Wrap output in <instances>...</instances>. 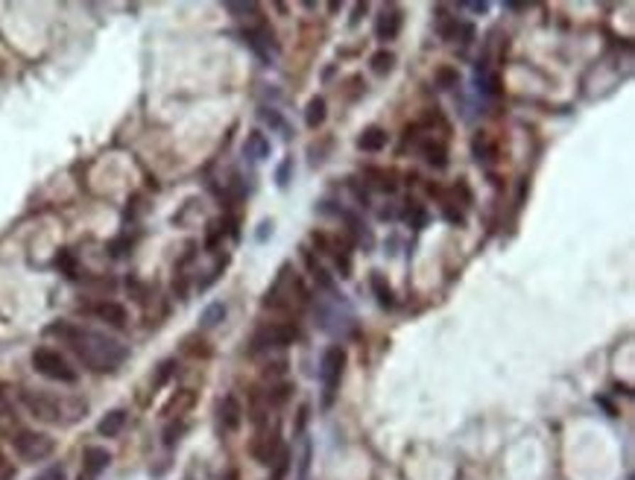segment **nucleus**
I'll return each instance as SVG.
<instances>
[{
    "label": "nucleus",
    "mask_w": 635,
    "mask_h": 480,
    "mask_svg": "<svg viewBox=\"0 0 635 480\" xmlns=\"http://www.w3.org/2000/svg\"><path fill=\"white\" fill-rule=\"evenodd\" d=\"M85 314H91L94 320H100V322H106V325H112V328H124L126 320H129L126 307L120 305V302H109V299L88 305V307H85Z\"/></svg>",
    "instance_id": "obj_8"
},
{
    "label": "nucleus",
    "mask_w": 635,
    "mask_h": 480,
    "mask_svg": "<svg viewBox=\"0 0 635 480\" xmlns=\"http://www.w3.org/2000/svg\"><path fill=\"white\" fill-rule=\"evenodd\" d=\"M299 340V328L293 325V322H270V325H264V328H258L255 331V337H252V351H261V349H284V346H290V343H296Z\"/></svg>",
    "instance_id": "obj_6"
},
{
    "label": "nucleus",
    "mask_w": 635,
    "mask_h": 480,
    "mask_svg": "<svg viewBox=\"0 0 635 480\" xmlns=\"http://www.w3.org/2000/svg\"><path fill=\"white\" fill-rule=\"evenodd\" d=\"M15 474H18V471H15V466L9 463L6 454L0 451V480H15Z\"/></svg>",
    "instance_id": "obj_30"
},
{
    "label": "nucleus",
    "mask_w": 635,
    "mask_h": 480,
    "mask_svg": "<svg viewBox=\"0 0 635 480\" xmlns=\"http://www.w3.org/2000/svg\"><path fill=\"white\" fill-rule=\"evenodd\" d=\"M21 404L33 419L47 422V425L80 422L88 410L85 401H62L59 396L44 393V390H21Z\"/></svg>",
    "instance_id": "obj_2"
},
{
    "label": "nucleus",
    "mask_w": 635,
    "mask_h": 480,
    "mask_svg": "<svg viewBox=\"0 0 635 480\" xmlns=\"http://www.w3.org/2000/svg\"><path fill=\"white\" fill-rule=\"evenodd\" d=\"M357 147H360L363 153H381V150L386 147V132H384L381 126L363 129L360 138H357Z\"/></svg>",
    "instance_id": "obj_14"
},
{
    "label": "nucleus",
    "mask_w": 635,
    "mask_h": 480,
    "mask_svg": "<svg viewBox=\"0 0 635 480\" xmlns=\"http://www.w3.org/2000/svg\"><path fill=\"white\" fill-rule=\"evenodd\" d=\"M404 217H407V220L413 217V223H416V226H422V223H425V211H422V208H419L416 202H410V208L404 211Z\"/></svg>",
    "instance_id": "obj_32"
},
{
    "label": "nucleus",
    "mask_w": 635,
    "mask_h": 480,
    "mask_svg": "<svg viewBox=\"0 0 635 480\" xmlns=\"http://www.w3.org/2000/svg\"><path fill=\"white\" fill-rule=\"evenodd\" d=\"M290 393H293L290 383H281V387H276L270 396H266V401H270L273 407H278V404H284V401H287V396H290Z\"/></svg>",
    "instance_id": "obj_29"
},
{
    "label": "nucleus",
    "mask_w": 635,
    "mask_h": 480,
    "mask_svg": "<svg viewBox=\"0 0 635 480\" xmlns=\"http://www.w3.org/2000/svg\"><path fill=\"white\" fill-rule=\"evenodd\" d=\"M460 82V77H457V70L454 67H439L436 70V85L439 88H454Z\"/></svg>",
    "instance_id": "obj_26"
},
{
    "label": "nucleus",
    "mask_w": 635,
    "mask_h": 480,
    "mask_svg": "<svg viewBox=\"0 0 635 480\" xmlns=\"http://www.w3.org/2000/svg\"><path fill=\"white\" fill-rule=\"evenodd\" d=\"M460 6H466L472 12H486V9H489V4H460Z\"/></svg>",
    "instance_id": "obj_35"
},
{
    "label": "nucleus",
    "mask_w": 635,
    "mask_h": 480,
    "mask_svg": "<svg viewBox=\"0 0 635 480\" xmlns=\"http://www.w3.org/2000/svg\"><path fill=\"white\" fill-rule=\"evenodd\" d=\"M287 471H290V451L281 448V451H278V457L273 460V480H284Z\"/></svg>",
    "instance_id": "obj_24"
},
{
    "label": "nucleus",
    "mask_w": 635,
    "mask_h": 480,
    "mask_svg": "<svg viewBox=\"0 0 635 480\" xmlns=\"http://www.w3.org/2000/svg\"><path fill=\"white\" fill-rule=\"evenodd\" d=\"M44 334H47V337L65 340L73 349V354H77L91 372H117L120 366L126 364V357H129V349L120 340L109 337V334H103V331L70 325L65 320L47 325Z\"/></svg>",
    "instance_id": "obj_1"
},
{
    "label": "nucleus",
    "mask_w": 635,
    "mask_h": 480,
    "mask_svg": "<svg viewBox=\"0 0 635 480\" xmlns=\"http://www.w3.org/2000/svg\"><path fill=\"white\" fill-rule=\"evenodd\" d=\"M477 91L486 94V97H498V94H501L498 74H492L489 67H477Z\"/></svg>",
    "instance_id": "obj_19"
},
{
    "label": "nucleus",
    "mask_w": 635,
    "mask_h": 480,
    "mask_svg": "<svg viewBox=\"0 0 635 480\" xmlns=\"http://www.w3.org/2000/svg\"><path fill=\"white\" fill-rule=\"evenodd\" d=\"M243 38H246V44L252 47V50L270 65L276 56H278V44L273 41V33L266 30V27H258V30H246L243 33Z\"/></svg>",
    "instance_id": "obj_10"
},
{
    "label": "nucleus",
    "mask_w": 635,
    "mask_h": 480,
    "mask_svg": "<svg viewBox=\"0 0 635 480\" xmlns=\"http://www.w3.org/2000/svg\"><path fill=\"white\" fill-rule=\"evenodd\" d=\"M193 401H197V396H193V390H179L173 398H170L164 407H161V416L167 419V422H173V419H182L190 407H193Z\"/></svg>",
    "instance_id": "obj_13"
},
{
    "label": "nucleus",
    "mask_w": 635,
    "mask_h": 480,
    "mask_svg": "<svg viewBox=\"0 0 635 480\" xmlns=\"http://www.w3.org/2000/svg\"><path fill=\"white\" fill-rule=\"evenodd\" d=\"M226 320V305L223 302H214V305H208L205 310H202V317H200V325L208 331V328H217L219 322Z\"/></svg>",
    "instance_id": "obj_21"
},
{
    "label": "nucleus",
    "mask_w": 635,
    "mask_h": 480,
    "mask_svg": "<svg viewBox=\"0 0 635 480\" xmlns=\"http://www.w3.org/2000/svg\"><path fill=\"white\" fill-rule=\"evenodd\" d=\"M369 284H372V293H375L381 307H396V293H393V287H389V281L381 273H372Z\"/></svg>",
    "instance_id": "obj_17"
},
{
    "label": "nucleus",
    "mask_w": 635,
    "mask_h": 480,
    "mask_svg": "<svg viewBox=\"0 0 635 480\" xmlns=\"http://www.w3.org/2000/svg\"><path fill=\"white\" fill-rule=\"evenodd\" d=\"M325 111H328L325 100H322V97H313V100L308 103V109H305V124H308L310 129L322 126V124H325Z\"/></svg>",
    "instance_id": "obj_20"
},
{
    "label": "nucleus",
    "mask_w": 635,
    "mask_h": 480,
    "mask_svg": "<svg viewBox=\"0 0 635 480\" xmlns=\"http://www.w3.org/2000/svg\"><path fill=\"white\" fill-rule=\"evenodd\" d=\"M290 164H293V161L287 158V161L278 167V185H281V187H287V179H290Z\"/></svg>",
    "instance_id": "obj_34"
},
{
    "label": "nucleus",
    "mask_w": 635,
    "mask_h": 480,
    "mask_svg": "<svg viewBox=\"0 0 635 480\" xmlns=\"http://www.w3.org/2000/svg\"><path fill=\"white\" fill-rule=\"evenodd\" d=\"M422 156H425V161L428 164H433V167H443L448 164V150H445V143H439V141H433V138H428V141H422Z\"/></svg>",
    "instance_id": "obj_15"
},
{
    "label": "nucleus",
    "mask_w": 635,
    "mask_h": 480,
    "mask_svg": "<svg viewBox=\"0 0 635 480\" xmlns=\"http://www.w3.org/2000/svg\"><path fill=\"white\" fill-rule=\"evenodd\" d=\"M232 15H255L258 12V4H229L226 6Z\"/></svg>",
    "instance_id": "obj_31"
},
{
    "label": "nucleus",
    "mask_w": 635,
    "mask_h": 480,
    "mask_svg": "<svg viewBox=\"0 0 635 480\" xmlns=\"http://www.w3.org/2000/svg\"><path fill=\"white\" fill-rule=\"evenodd\" d=\"M346 349L343 346H328L322 351V360H320V381H322V407H331L334 404V396H337V387H340V378H343V369H346Z\"/></svg>",
    "instance_id": "obj_4"
},
{
    "label": "nucleus",
    "mask_w": 635,
    "mask_h": 480,
    "mask_svg": "<svg viewBox=\"0 0 635 480\" xmlns=\"http://www.w3.org/2000/svg\"><path fill=\"white\" fill-rule=\"evenodd\" d=\"M261 120H264V124H270L273 129H281V132H287V124L281 120V114H278L276 109H261Z\"/></svg>",
    "instance_id": "obj_27"
},
{
    "label": "nucleus",
    "mask_w": 635,
    "mask_h": 480,
    "mask_svg": "<svg viewBox=\"0 0 635 480\" xmlns=\"http://www.w3.org/2000/svg\"><path fill=\"white\" fill-rule=\"evenodd\" d=\"M270 141H266V135L264 132H252L249 138H246V156L249 158H255V161H264V158H270Z\"/></svg>",
    "instance_id": "obj_18"
},
{
    "label": "nucleus",
    "mask_w": 635,
    "mask_h": 480,
    "mask_svg": "<svg viewBox=\"0 0 635 480\" xmlns=\"http://www.w3.org/2000/svg\"><path fill=\"white\" fill-rule=\"evenodd\" d=\"M401 12L396 9V6H389V9H384L378 18H375V36H378V41H393L398 33H401Z\"/></svg>",
    "instance_id": "obj_12"
},
{
    "label": "nucleus",
    "mask_w": 635,
    "mask_h": 480,
    "mask_svg": "<svg viewBox=\"0 0 635 480\" xmlns=\"http://www.w3.org/2000/svg\"><path fill=\"white\" fill-rule=\"evenodd\" d=\"M185 430H188V425H185L182 419H173V422L167 425V430H164V445H176Z\"/></svg>",
    "instance_id": "obj_25"
},
{
    "label": "nucleus",
    "mask_w": 635,
    "mask_h": 480,
    "mask_svg": "<svg viewBox=\"0 0 635 480\" xmlns=\"http://www.w3.org/2000/svg\"><path fill=\"white\" fill-rule=\"evenodd\" d=\"M0 401H4V383H0Z\"/></svg>",
    "instance_id": "obj_37"
},
{
    "label": "nucleus",
    "mask_w": 635,
    "mask_h": 480,
    "mask_svg": "<svg viewBox=\"0 0 635 480\" xmlns=\"http://www.w3.org/2000/svg\"><path fill=\"white\" fill-rule=\"evenodd\" d=\"M18 416L12 407H6L4 401H0V437H15L18 434Z\"/></svg>",
    "instance_id": "obj_22"
},
{
    "label": "nucleus",
    "mask_w": 635,
    "mask_h": 480,
    "mask_svg": "<svg viewBox=\"0 0 635 480\" xmlns=\"http://www.w3.org/2000/svg\"><path fill=\"white\" fill-rule=\"evenodd\" d=\"M445 217H448L451 223H462V214H460V211H451V208H448V211H445Z\"/></svg>",
    "instance_id": "obj_36"
},
{
    "label": "nucleus",
    "mask_w": 635,
    "mask_h": 480,
    "mask_svg": "<svg viewBox=\"0 0 635 480\" xmlns=\"http://www.w3.org/2000/svg\"><path fill=\"white\" fill-rule=\"evenodd\" d=\"M109 463H112V454L106 448H100V445L85 448V454H82V471H80L77 480H97V477H100L109 469Z\"/></svg>",
    "instance_id": "obj_9"
},
{
    "label": "nucleus",
    "mask_w": 635,
    "mask_h": 480,
    "mask_svg": "<svg viewBox=\"0 0 635 480\" xmlns=\"http://www.w3.org/2000/svg\"><path fill=\"white\" fill-rule=\"evenodd\" d=\"M33 369L41 375V378H50V381H59V383H77V369L67 364V357L59 354L56 349H36L33 351Z\"/></svg>",
    "instance_id": "obj_5"
},
{
    "label": "nucleus",
    "mask_w": 635,
    "mask_h": 480,
    "mask_svg": "<svg viewBox=\"0 0 635 480\" xmlns=\"http://www.w3.org/2000/svg\"><path fill=\"white\" fill-rule=\"evenodd\" d=\"M173 372H176V364H173V360H164V364L158 366V375H156L153 383H156V387H161V383H167L170 378H173Z\"/></svg>",
    "instance_id": "obj_28"
},
{
    "label": "nucleus",
    "mask_w": 635,
    "mask_h": 480,
    "mask_svg": "<svg viewBox=\"0 0 635 480\" xmlns=\"http://www.w3.org/2000/svg\"><path fill=\"white\" fill-rule=\"evenodd\" d=\"M369 65H372V70L378 77H384V74H389L393 70V65H396V56L389 53V50H378L372 59H369Z\"/></svg>",
    "instance_id": "obj_23"
},
{
    "label": "nucleus",
    "mask_w": 635,
    "mask_h": 480,
    "mask_svg": "<svg viewBox=\"0 0 635 480\" xmlns=\"http://www.w3.org/2000/svg\"><path fill=\"white\" fill-rule=\"evenodd\" d=\"M124 425H126V410H109L100 419V425H97V434L100 437H117L120 430H124Z\"/></svg>",
    "instance_id": "obj_16"
},
{
    "label": "nucleus",
    "mask_w": 635,
    "mask_h": 480,
    "mask_svg": "<svg viewBox=\"0 0 635 480\" xmlns=\"http://www.w3.org/2000/svg\"><path fill=\"white\" fill-rule=\"evenodd\" d=\"M36 480H65V469L62 466H53V469H47L44 474H38Z\"/></svg>",
    "instance_id": "obj_33"
},
{
    "label": "nucleus",
    "mask_w": 635,
    "mask_h": 480,
    "mask_svg": "<svg viewBox=\"0 0 635 480\" xmlns=\"http://www.w3.org/2000/svg\"><path fill=\"white\" fill-rule=\"evenodd\" d=\"M249 451H252V457H255L261 466H273V460L278 457V451H281L278 425L270 427V422H261V425H258V434H255V440H252V445H249Z\"/></svg>",
    "instance_id": "obj_7"
},
{
    "label": "nucleus",
    "mask_w": 635,
    "mask_h": 480,
    "mask_svg": "<svg viewBox=\"0 0 635 480\" xmlns=\"http://www.w3.org/2000/svg\"><path fill=\"white\" fill-rule=\"evenodd\" d=\"M217 419H219V427L226 434H234V430L243 425V407L237 401V396H226L217 407Z\"/></svg>",
    "instance_id": "obj_11"
},
{
    "label": "nucleus",
    "mask_w": 635,
    "mask_h": 480,
    "mask_svg": "<svg viewBox=\"0 0 635 480\" xmlns=\"http://www.w3.org/2000/svg\"><path fill=\"white\" fill-rule=\"evenodd\" d=\"M12 448H15V454H18L21 463H44L56 451V442H53L50 434L21 427L18 434L12 437Z\"/></svg>",
    "instance_id": "obj_3"
}]
</instances>
